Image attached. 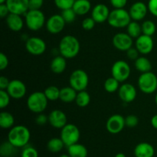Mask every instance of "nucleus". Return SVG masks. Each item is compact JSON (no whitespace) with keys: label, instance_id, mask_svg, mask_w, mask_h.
<instances>
[{"label":"nucleus","instance_id":"obj_23","mask_svg":"<svg viewBox=\"0 0 157 157\" xmlns=\"http://www.w3.org/2000/svg\"><path fill=\"white\" fill-rule=\"evenodd\" d=\"M50 67L54 74L61 75L65 71L67 67V58L61 55H57L52 59Z\"/></svg>","mask_w":157,"mask_h":157},{"label":"nucleus","instance_id":"obj_40","mask_svg":"<svg viewBox=\"0 0 157 157\" xmlns=\"http://www.w3.org/2000/svg\"><path fill=\"white\" fill-rule=\"evenodd\" d=\"M139 124V119L136 115L130 114L125 117V124L126 127L129 128H134Z\"/></svg>","mask_w":157,"mask_h":157},{"label":"nucleus","instance_id":"obj_19","mask_svg":"<svg viewBox=\"0 0 157 157\" xmlns=\"http://www.w3.org/2000/svg\"><path fill=\"white\" fill-rule=\"evenodd\" d=\"M110 13V11L107 6L103 3H99V4L95 5L92 8L91 17L94 19L96 23L101 24V23L107 21Z\"/></svg>","mask_w":157,"mask_h":157},{"label":"nucleus","instance_id":"obj_5","mask_svg":"<svg viewBox=\"0 0 157 157\" xmlns=\"http://www.w3.org/2000/svg\"><path fill=\"white\" fill-rule=\"evenodd\" d=\"M132 21L129 11L125 9H114L110 11V15L107 19L109 25L115 29L127 28L129 23Z\"/></svg>","mask_w":157,"mask_h":157},{"label":"nucleus","instance_id":"obj_17","mask_svg":"<svg viewBox=\"0 0 157 157\" xmlns=\"http://www.w3.org/2000/svg\"><path fill=\"white\" fill-rule=\"evenodd\" d=\"M148 6L147 4L140 1H138L131 5L129 13H130L131 19L133 21H140L144 20L148 13Z\"/></svg>","mask_w":157,"mask_h":157},{"label":"nucleus","instance_id":"obj_9","mask_svg":"<svg viewBox=\"0 0 157 157\" xmlns=\"http://www.w3.org/2000/svg\"><path fill=\"white\" fill-rule=\"evenodd\" d=\"M130 74H131V68L127 61L118 60L115 61L112 65V77H113L121 83L125 82L130 78Z\"/></svg>","mask_w":157,"mask_h":157},{"label":"nucleus","instance_id":"obj_7","mask_svg":"<svg viewBox=\"0 0 157 157\" xmlns=\"http://www.w3.org/2000/svg\"><path fill=\"white\" fill-rule=\"evenodd\" d=\"M60 137L64 142L65 147H68L77 144L81 138L79 128L73 124H67L61 130Z\"/></svg>","mask_w":157,"mask_h":157},{"label":"nucleus","instance_id":"obj_16","mask_svg":"<svg viewBox=\"0 0 157 157\" xmlns=\"http://www.w3.org/2000/svg\"><path fill=\"white\" fill-rule=\"evenodd\" d=\"M137 91L134 85L130 83H124L121 85L118 90V96L120 99L126 104L131 103L136 99Z\"/></svg>","mask_w":157,"mask_h":157},{"label":"nucleus","instance_id":"obj_8","mask_svg":"<svg viewBox=\"0 0 157 157\" xmlns=\"http://www.w3.org/2000/svg\"><path fill=\"white\" fill-rule=\"evenodd\" d=\"M69 84L78 92L85 90L89 84L88 75L82 69H76L71 74Z\"/></svg>","mask_w":157,"mask_h":157},{"label":"nucleus","instance_id":"obj_12","mask_svg":"<svg viewBox=\"0 0 157 157\" xmlns=\"http://www.w3.org/2000/svg\"><path fill=\"white\" fill-rule=\"evenodd\" d=\"M133 38L130 37L127 32H118L113 37V45L117 50L121 52H127L133 47Z\"/></svg>","mask_w":157,"mask_h":157},{"label":"nucleus","instance_id":"obj_31","mask_svg":"<svg viewBox=\"0 0 157 157\" xmlns=\"http://www.w3.org/2000/svg\"><path fill=\"white\" fill-rule=\"evenodd\" d=\"M127 33L133 38H137L142 35V27L138 21L132 20L127 26Z\"/></svg>","mask_w":157,"mask_h":157},{"label":"nucleus","instance_id":"obj_15","mask_svg":"<svg viewBox=\"0 0 157 157\" xmlns=\"http://www.w3.org/2000/svg\"><path fill=\"white\" fill-rule=\"evenodd\" d=\"M135 48L137 49L140 54L143 55H147L151 53L154 48V41L152 36L142 34L136 39Z\"/></svg>","mask_w":157,"mask_h":157},{"label":"nucleus","instance_id":"obj_2","mask_svg":"<svg viewBox=\"0 0 157 157\" xmlns=\"http://www.w3.org/2000/svg\"><path fill=\"white\" fill-rule=\"evenodd\" d=\"M30 139V130L24 125L14 126L9 130L8 133V140L18 149L27 146Z\"/></svg>","mask_w":157,"mask_h":157},{"label":"nucleus","instance_id":"obj_34","mask_svg":"<svg viewBox=\"0 0 157 157\" xmlns=\"http://www.w3.org/2000/svg\"><path fill=\"white\" fill-rule=\"evenodd\" d=\"M60 91L61 89L58 87L51 85L44 89V93L49 101H55L60 98Z\"/></svg>","mask_w":157,"mask_h":157},{"label":"nucleus","instance_id":"obj_35","mask_svg":"<svg viewBox=\"0 0 157 157\" xmlns=\"http://www.w3.org/2000/svg\"><path fill=\"white\" fill-rule=\"evenodd\" d=\"M142 33L144 35L153 36L156 31V25L152 20H146L141 24Z\"/></svg>","mask_w":157,"mask_h":157},{"label":"nucleus","instance_id":"obj_49","mask_svg":"<svg viewBox=\"0 0 157 157\" xmlns=\"http://www.w3.org/2000/svg\"><path fill=\"white\" fill-rule=\"evenodd\" d=\"M9 83H10V81L6 77H0V90H6Z\"/></svg>","mask_w":157,"mask_h":157},{"label":"nucleus","instance_id":"obj_47","mask_svg":"<svg viewBox=\"0 0 157 157\" xmlns=\"http://www.w3.org/2000/svg\"><path fill=\"white\" fill-rule=\"evenodd\" d=\"M9 58L4 53H0V70L3 71L9 66Z\"/></svg>","mask_w":157,"mask_h":157},{"label":"nucleus","instance_id":"obj_1","mask_svg":"<svg viewBox=\"0 0 157 157\" xmlns=\"http://www.w3.org/2000/svg\"><path fill=\"white\" fill-rule=\"evenodd\" d=\"M81 50V44L78 38L71 35L63 37L58 44V52L67 59L75 58Z\"/></svg>","mask_w":157,"mask_h":157},{"label":"nucleus","instance_id":"obj_36","mask_svg":"<svg viewBox=\"0 0 157 157\" xmlns=\"http://www.w3.org/2000/svg\"><path fill=\"white\" fill-rule=\"evenodd\" d=\"M61 15L67 24H70V23L74 22L75 21V19H76L77 15H78L75 13V12L74 11V9L72 8L62 10L61 11Z\"/></svg>","mask_w":157,"mask_h":157},{"label":"nucleus","instance_id":"obj_52","mask_svg":"<svg viewBox=\"0 0 157 157\" xmlns=\"http://www.w3.org/2000/svg\"><path fill=\"white\" fill-rule=\"evenodd\" d=\"M59 157H71L68 154H61V156H59Z\"/></svg>","mask_w":157,"mask_h":157},{"label":"nucleus","instance_id":"obj_24","mask_svg":"<svg viewBox=\"0 0 157 157\" xmlns=\"http://www.w3.org/2000/svg\"><path fill=\"white\" fill-rule=\"evenodd\" d=\"M77 94H78V91L71 86L64 87L61 89V91H60L59 100L65 104H71L75 101Z\"/></svg>","mask_w":157,"mask_h":157},{"label":"nucleus","instance_id":"obj_54","mask_svg":"<svg viewBox=\"0 0 157 157\" xmlns=\"http://www.w3.org/2000/svg\"><path fill=\"white\" fill-rule=\"evenodd\" d=\"M155 103H156V104L157 105V94H156V96H155Z\"/></svg>","mask_w":157,"mask_h":157},{"label":"nucleus","instance_id":"obj_44","mask_svg":"<svg viewBox=\"0 0 157 157\" xmlns=\"http://www.w3.org/2000/svg\"><path fill=\"white\" fill-rule=\"evenodd\" d=\"M148 10L153 16L157 17V0H149Z\"/></svg>","mask_w":157,"mask_h":157},{"label":"nucleus","instance_id":"obj_21","mask_svg":"<svg viewBox=\"0 0 157 157\" xmlns=\"http://www.w3.org/2000/svg\"><path fill=\"white\" fill-rule=\"evenodd\" d=\"M6 22L8 28L15 32H20L23 29L25 24L21 15L14 13H10L6 17Z\"/></svg>","mask_w":157,"mask_h":157},{"label":"nucleus","instance_id":"obj_45","mask_svg":"<svg viewBox=\"0 0 157 157\" xmlns=\"http://www.w3.org/2000/svg\"><path fill=\"white\" fill-rule=\"evenodd\" d=\"M128 0H110V5L114 9H124L127 4Z\"/></svg>","mask_w":157,"mask_h":157},{"label":"nucleus","instance_id":"obj_51","mask_svg":"<svg viewBox=\"0 0 157 157\" xmlns=\"http://www.w3.org/2000/svg\"><path fill=\"white\" fill-rule=\"evenodd\" d=\"M114 157H127V156H126V155L124 154V153H117L116 155H115Z\"/></svg>","mask_w":157,"mask_h":157},{"label":"nucleus","instance_id":"obj_42","mask_svg":"<svg viewBox=\"0 0 157 157\" xmlns=\"http://www.w3.org/2000/svg\"><path fill=\"white\" fill-rule=\"evenodd\" d=\"M139 55L140 52H138V50L136 48L132 47L126 52V55H127V58L131 60V61H135V60L137 59L140 57Z\"/></svg>","mask_w":157,"mask_h":157},{"label":"nucleus","instance_id":"obj_41","mask_svg":"<svg viewBox=\"0 0 157 157\" xmlns=\"http://www.w3.org/2000/svg\"><path fill=\"white\" fill-rule=\"evenodd\" d=\"M95 24H96V21L92 17H87L83 19L82 22H81V26L84 30L90 31L94 28Z\"/></svg>","mask_w":157,"mask_h":157},{"label":"nucleus","instance_id":"obj_18","mask_svg":"<svg viewBox=\"0 0 157 157\" xmlns=\"http://www.w3.org/2000/svg\"><path fill=\"white\" fill-rule=\"evenodd\" d=\"M48 123L54 128L61 130L67 124V115L62 110L55 109L49 113Z\"/></svg>","mask_w":157,"mask_h":157},{"label":"nucleus","instance_id":"obj_22","mask_svg":"<svg viewBox=\"0 0 157 157\" xmlns=\"http://www.w3.org/2000/svg\"><path fill=\"white\" fill-rule=\"evenodd\" d=\"M133 154L135 157H153L155 155V149L149 143H140L135 147Z\"/></svg>","mask_w":157,"mask_h":157},{"label":"nucleus","instance_id":"obj_30","mask_svg":"<svg viewBox=\"0 0 157 157\" xmlns=\"http://www.w3.org/2000/svg\"><path fill=\"white\" fill-rule=\"evenodd\" d=\"M65 147L61 137H53L47 143V149L48 151L53 153H58Z\"/></svg>","mask_w":157,"mask_h":157},{"label":"nucleus","instance_id":"obj_6","mask_svg":"<svg viewBox=\"0 0 157 157\" xmlns=\"http://www.w3.org/2000/svg\"><path fill=\"white\" fill-rule=\"evenodd\" d=\"M137 84L141 92L146 94H151L157 90V76L152 71L140 74Z\"/></svg>","mask_w":157,"mask_h":157},{"label":"nucleus","instance_id":"obj_48","mask_svg":"<svg viewBox=\"0 0 157 157\" xmlns=\"http://www.w3.org/2000/svg\"><path fill=\"white\" fill-rule=\"evenodd\" d=\"M10 14L9 9L6 4H0V17L2 18H6Z\"/></svg>","mask_w":157,"mask_h":157},{"label":"nucleus","instance_id":"obj_13","mask_svg":"<svg viewBox=\"0 0 157 157\" xmlns=\"http://www.w3.org/2000/svg\"><path fill=\"white\" fill-rule=\"evenodd\" d=\"M125 127V117L118 113L110 116L106 123L107 130L111 134H118Z\"/></svg>","mask_w":157,"mask_h":157},{"label":"nucleus","instance_id":"obj_33","mask_svg":"<svg viewBox=\"0 0 157 157\" xmlns=\"http://www.w3.org/2000/svg\"><path fill=\"white\" fill-rule=\"evenodd\" d=\"M120 83L121 82L118 81L117 79H115L113 77L107 78L104 83V90L110 94L115 93V92L118 91L120 87H121Z\"/></svg>","mask_w":157,"mask_h":157},{"label":"nucleus","instance_id":"obj_20","mask_svg":"<svg viewBox=\"0 0 157 157\" xmlns=\"http://www.w3.org/2000/svg\"><path fill=\"white\" fill-rule=\"evenodd\" d=\"M6 4L10 13L25 15L29 10V0H6Z\"/></svg>","mask_w":157,"mask_h":157},{"label":"nucleus","instance_id":"obj_10","mask_svg":"<svg viewBox=\"0 0 157 157\" xmlns=\"http://www.w3.org/2000/svg\"><path fill=\"white\" fill-rule=\"evenodd\" d=\"M25 48L32 55L39 56L45 52L47 45L42 38L38 37H29L25 41Z\"/></svg>","mask_w":157,"mask_h":157},{"label":"nucleus","instance_id":"obj_37","mask_svg":"<svg viewBox=\"0 0 157 157\" xmlns=\"http://www.w3.org/2000/svg\"><path fill=\"white\" fill-rule=\"evenodd\" d=\"M21 157H38V152L37 149L28 144L22 148L21 152Z\"/></svg>","mask_w":157,"mask_h":157},{"label":"nucleus","instance_id":"obj_3","mask_svg":"<svg viewBox=\"0 0 157 157\" xmlns=\"http://www.w3.org/2000/svg\"><path fill=\"white\" fill-rule=\"evenodd\" d=\"M25 23L29 30L37 32L45 25V15L41 9H29L25 15Z\"/></svg>","mask_w":157,"mask_h":157},{"label":"nucleus","instance_id":"obj_14","mask_svg":"<svg viewBox=\"0 0 157 157\" xmlns=\"http://www.w3.org/2000/svg\"><path fill=\"white\" fill-rule=\"evenodd\" d=\"M6 90L12 99L19 100L25 96L27 88L24 82L20 80L14 79L10 81Z\"/></svg>","mask_w":157,"mask_h":157},{"label":"nucleus","instance_id":"obj_53","mask_svg":"<svg viewBox=\"0 0 157 157\" xmlns=\"http://www.w3.org/2000/svg\"><path fill=\"white\" fill-rule=\"evenodd\" d=\"M6 2V0H0V4H5Z\"/></svg>","mask_w":157,"mask_h":157},{"label":"nucleus","instance_id":"obj_43","mask_svg":"<svg viewBox=\"0 0 157 157\" xmlns=\"http://www.w3.org/2000/svg\"><path fill=\"white\" fill-rule=\"evenodd\" d=\"M35 123L41 126L45 125L47 123H48V116L43 113H38L35 117Z\"/></svg>","mask_w":157,"mask_h":157},{"label":"nucleus","instance_id":"obj_32","mask_svg":"<svg viewBox=\"0 0 157 157\" xmlns=\"http://www.w3.org/2000/svg\"><path fill=\"white\" fill-rule=\"evenodd\" d=\"M75 102L79 107H86L90 102V94L88 92L86 91V90L78 91Z\"/></svg>","mask_w":157,"mask_h":157},{"label":"nucleus","instance_id":"obj_28","mask_svg":"<svg viewBox=\"0 0 157 157\" xmlns=\"http://www.w3.org/2000/svg\"><path fill=\"white\" fill-rule=\"evenodd\" d=\"M134 65L136 70L139 72L142 73H146V72L151 71L152 64L150 60L144 56H140L136 60H135Z\"/></svg>","mask_w":157,"mask_h":157},{"label":"nucleus","instance_id":"obj_27","mask_svg":"<svg viewBox=\"0 0 157 157\" xmlns=\"http://www.w3.org/2000/svg\"><path fill=\"white\" fill-rule=\"evenodd\" d=\"M15 126V118L13 115L8 111L0 113V127L4 130H10Z\"/></svg>","mask_w":157,"mask_h":157},{"label":"nucleus","instance_id":"obj_25","mask_svg":"<svg viewBox=\"0 0 157 157\" xmlns=\"http://www.w3.org/2000/svg\"><path fill=\"white\" fill-rule=\"evenodd\" d=\"M67 148V154L71 157H87L88 150L83 144L77 143Z\"/></svg>","mask_w":157,"mask_h":157},{"label":"nucleus","instance_id":"obj_11","mask_svg":"<svg viewBox=\"0 0 157 157\" xmlns=\"http://www.w3.org/2000/svg\"><path fill=\"white\" fill-rule=\"evenodd\" d=\"M66 24L67 23L65 22L61 14H55L46 20L45 28L49 33L57 35L64 30Z\"/></svg>","mask_w":157,"mask_h":157},{"label":"nucleus","instance_id":"obj_50","mask_svg":"<svg viewBox=\"0 0 157 157\" xmlns=\"http://www.w3.org/2000/svg\"><path fill=\"white\" fill-rule=\"evenodd\" d=\"M150 124L153 128L157 130V114L152 117L151 120H150Z\"/></svg>","mask_w":157,"mask_h":157},{"label":"nucleus","instance_id":"obj_39","mask_svg":"<svg viewBox=\"0 0 157 157\" xmlns=\"http://www.w3.org/2000/svg\"><path fill=\"white\" fill-rule=\"evenodd\" d=\"M75 2V0H54V2L57 8L61 11L73 7Z\"/></svg>","mask_w":157,"mask_h":157},{"label":"nucleus","instance_id":"obj_46","mask_svg":"<svg viewBox=\"0 0 157 157\" xmlns=\"http://www.w3.org/2000/svg\"><path fill=\"white\" fill-rule=\"evenodd\" d=\"M44 5V0H29V9H41Z\"/></svg>","mask_w":157,"mask_h":157},{"label":"nucleus","instance_id":"obj_38","mask_svg":"<svg viewBox=\"0 0 157 157\" xmlns=\"http://www.w3.org/2000/svg\"><path fill=\"white\" fill-rule=\"evenodd\" d=\"M11 97L6 90H0V108L4 109L9 106Z\"/></svg>","mask_w":157,"mask_h":157},{"label":"nucleus","instance_id":"obj_26","mask_svg":"<svg viewBox=\"0 0 157 157\" xmlns=\"http://www.w3.org/2000/svg\"><path fill=\"white\" fill-rule=\"evenodd\" d=\"M72 9L78 15H85L91 10V3L89 0H75Z\"/></svg>","mask_w":157,"mask_h":157},{"label":"nucleus","instance_id":"obj_4","mask_svg":"<svg viewBox=\"0 0 157 157\" xmlns=\"http://www.w3.org/2000/svg\"><path fill=\"white\" fill-rule=\"evenodd\" d=\"M48 101L44 91H35L28 97L26 104L28 109L31 112L38 114L46 110Z\"/></svg>","mask_w":157,"mask_h":157},{"label":"nucleus","instance_id":"obj_29","mask_svg":"<svg viewBox=\"0 0 157 157\" xmlns=\"http://www.w3.org/2000/svg\"><path fill=\"white\" fill-rule=\"evenodd\" d=\"M18 149L9 140L5 141L0 146V155L2 157H15L17 154Z\"/></svg>","mask_w":157,"mask_h":157}]
</instances>
